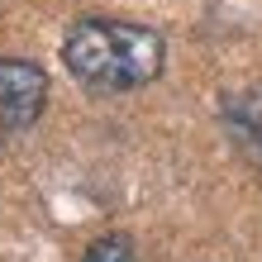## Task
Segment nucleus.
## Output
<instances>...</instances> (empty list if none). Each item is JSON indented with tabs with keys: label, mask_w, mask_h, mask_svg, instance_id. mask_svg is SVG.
I'll return each instance as SVG.
<instances>
[{
	"label": "nucleus",
	"mask_w": 262,
	"mask_h": 262,
	"mask_svg": "<svg viewBox=\"0 0 262 262\" xmlns=\"http://www.w3.org/2000/svg\"><path fill=\"white\" fill-rule=\"evenodd\" d=\"M86 262H138V257H134V243L129 238L110 234V238H96L86 248Z\"/></svg>",
	"instance_id": "7ed1b4c3"
},
{
	"label": "nucleus",
	"mask_w": 262,
	"mask_h": 262,
	"mask_svg": "<svg viewBox=\"0 0 262 262\" xmlns=\"http://www.w3.org/2000/svg\"><path fill=\"white\" fill-rule=\"evenodd\" d=\"M48 100V72L24 57H0V129H29Z\"/></svg>",
	"instance_id": "f03ea898"
},
{
	"label": "nucleus",
	"mask_w": 262,
	"mask_h": 262,
	"mask_svg": "<svg viewBox=\"0 0 262 262\" xmlns=\"http://www.w3.org/2000/svg\"><path fill=\"white\" fill-rule=\"evenodd\" d=\"M167 57L162 34L129 19H76L62 38V62L96 91H134L158 81Z\"/></svg>",
	"instance_id": "f257e3e1"
}]
</instances>
